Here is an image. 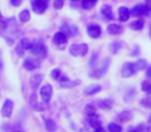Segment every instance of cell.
Listing matches in <instances>:
<instances>
[{"label": "cell", "mask_w": 151, "mask_h": 132, "mask_svg": "<svg viewBox=\"0 0 151 132\" xmlns=\"http://www.w3.org/2000/svg\"><path fill=\"white\" fill-rule=\"evenodd\" d=\"M2 31L4 33H6V36H5L6 42L9 46H12L14 44V39H15V37L18 35V32H19V27H18V23L16 21V19H14V18L7 19L6 22H5L4 27L2 28Z\"/></svg>", "instance_id": "1"}, {"label": "cell", "mask_w": 151, "mask_h": 132, "mask_svg": "<svg viewBox=\"0 0 151 132\" xmlns=\"http://www.w3.org/2000/svg\"><path fill=\"white\" fill-rule=\"evenodd\" d=\"M29 52L33 56L40 59H46L48 56V48L47 46L42 41L31 42V46L29 48Z\"/></svg>", "instance_id": "2"}, {"label": "cell", "mask_w": 151, "mask_h": 132, "mask_svg": "<svg viewBox=\"0 0 151 132\" xmlns=\"http://www.w3.org/2000/svg\"><path fill=\"white\" fill-rule=\"evenodd\" d=\"M110 65H111V59L110 58H106L105 61L103 62L101 66L96 67L95 69H93L92 71H90V76L94 78H101L104 76H106V73L109 70Z\"/></svg>", "instance_id": "3"}, {"label": "cell", "mask_w": 151, "mask_h": 132, "mask_svg": "<svg viewBox=\"0 0 151 132\" xmlns=\"http://www.w3.org/2000/svg\"><path fill=\"white\" fill-rule=\"evenodd\" d=\"M88 49L89 48L87 44H73L68 48V52L73 57H79V56L85 57L87 53H88Z\"/></svg>", "instance_id": "4"}, {"label": "cell", "mask_w": 151, "mask_h": 132, "mask_svg": "<svg viewBox=\"0 0 151 132\" xmlns=\"http://www.w3.org/2000/svg\"><path fill=\"white\" fill-rule=\"evenodd\" d=\"M53 95V87L50 84H46L45 86H42L40 89V96L42 99V102H44L45 104H49L52 99Z\"/></svg>", "instance_id": "5"}, {"label": "cell", "mask_w": 151, "mask_h": 132, "mask_svg": "<svg viewBox=\"0 0 151 132\" xmlns=\"http://www.w3.org/2000/svg\"><path fill=\"white\" fill-rule=\"evenodd\" d=\"M50 0H32V9L36 14H44L49 6Z\"/></svg>", "instance_id": "6"}, {"label": "cell", "mask_w": 151, "mask_h": 132, "mask_svg": "<svg viewBox=\"0 0 151 132\" xmlns=\"http://www.w3.org/2000/svg\"><path fill=\"white\" fill-rule=\"evenodd\" d=\"M136 73V67H134V63L132 62H125L122 65L121 70H120V74L122 78H127L132 76Z\"/></svg>", "instance_id": "7"}, {"label": "cell", "mask_w": 151, "mask_h": 132, "mask_svg": "<svg viewBox=\"0 0 151 132\" xmlns=\"http://www.w3.org/2000/svg\"><path fill=\"white\" fill-rule=\"evenodd\" d=\"M30 46H31V41L28 38H22V39H20V41L18 42L17 46H16V53L18 54V56L20 57L24 56V53L26 51H29Z\"/></svg>", "instance_id": "8"}, {"label": "cell", "mask_w": 151, "mask_h": 132, "mask_svg": "<svg viewBox=\"0 0 151 132\" xmlns=\"http://www.w3.org/2000/svg\"><path fill=\"white\" fill-rule=\"evenodd\" d=\"M150 11L146 9V6L143 4H138L136 6H134L130 11V15L132 17L141 18V17H147V16L150 15Z\"/></svg>", "instance_id": "9"}, {"label": "cell", "mask_w": 151, "mask_h": 132, "mask_svg": "<svg viewBox=\"0 0 151 132\" xmlns=\"http://www.w3.org/2000/svg\"><path fill=\"white\" fill-rule=\"evenodd\" d=\"M13 111H14V102L11 99H6V100L3 102V105L1 107V116L4 118H11L13 115Z\"/></svg>", "instance_id": "10"}, {"label": "cell", "mask_w": 151, "mask_h": 132, "mask_svg": "<svg viewBox=\"0 0 151 132\" xmlns=\"http://www.w3.org/2000/svg\"><path fill=\"white\" fill-rule=\"evenodd\" d=\"M42 80H44V76H42V73H34L30 76L29 85H30V87H31L33 92H35V91L40 88V84L42 83Z\"/></svg>", "instance_id": "11"}, {"label": "cell", "mask_w": 151, "mask_h": 132, "mask_svg": "<svg viewBox=\"0 0 151 132\" xmlns=\"http://www.w3.org/2000/svg\"><path fill=\"white\" fill-rule=\"evenodd\" d=\"M87 34H88L89 37L93 38H99L101 35V28L97 24H89L87 26Z\"/></svg>", "instance_id": "12"}, {"label": "cell", "mask_w": 151, "mask_h": 132, "mask_svg": "<svg viewBox=\"0 0 151 132\" xmlns=\"http://www.w3.org/2000/svg\"><path fill=\"white\" fill-rule=\"evenodd\" d=\"M60 31L65 33L67 36H76L79 34V28L76 25H68V24H62L60 26Z\"/></svg>", "instance_id": "13"}, {"label": "cell", "mask_w": 151, "mask_h": 132, "mask_svg": "<svg viewBox=\"0 0 151 132\" xmlns=\"http://www.w3.org/2000/svg\"><path fill=\"white\" fill-rule=\"evenodd\" d=\"M97 106L103 111H111L114 107V100L112 98H103L97 101Z\"/></svg>", "instance_id": "14"}, {"label": "cell", "mask_w": 151, "mask_h": 132, "mask_svg": "<svg viewBox=\"0 0 151 132\" xmlns=\"http://www.w3.org/2000/svg\"><path fill=\"white\" fill-rule=\"evenodd\" d=\"M67 40H68V36L65 33H63L62 31H58L54 34L53 36V42H54L56 46H63V44H66Z\"/></svg>", "instance_id": "15"}, {"label": "cell", "mask_w": 151, "mask_h": 132, "mask_svg": "<svg viewBox=\"0 0 151 132\" xmlns=\"http://www.w3.org/2000/svg\"><path fill=\"white\" fill-rule=\"evenodd\" d=\"M132 111H123L120 113H118V116L116 117V122L119 124H123V123H127L130 120L132 119Z\"/></svg>", "instance_id": "16"}, {"label": "cell", "mask_w": 151, "mask_h": 132, "mask_svg": "<svg viewBox=\"0 0 151 132\" xmlns=\"http://www.w3.org/2000/svg\"><path fill=\"white\" fill-rule=\"evenodd\" d=\"M23 67L25 68L26 70H28V71H34V70L37 69V68L40 67V62L34 60V59L27 58L24 60Z\"/></svg>", "instance_id": "17"}, {"label": "cell", "mask_w": 151, "mask_h": 132, "mask_svg": "<svg viewBox=\"0 0 151 132\" xmlns=\"http://www.w3.org/2000/svg\"><path fill=\"white\" fill-rule=\"evenodd\" d=\"M29 102H30V105L31 107L34 109V111H45V103L42 102L40 103L37 100V96L35 95V93H32L31 96H30V99H29Z\"/></svg>", "instance_id": "18"}, {"label": "cell", "mask_w": 151, "mask_h": 132, "mask_svg": "<svg viewBox=\"0 0 151 132\" xmlns=\"http://www.w3.org/2000/svg\"><path fill=\"white\" fill-rule=\"evenodd\" d=\"M101 91V86L99 84H93L90 86L86 87L83 91V94L86 95V96H93V95L97 94Z\"/></svg>", "instance_id": "19"}, {"label": "cell", "mask_w": 151, "mask_h": 132, "mask_svg": "<svg viewBox=\"0 0 151 132\" xmlns=\"http://www.w3.org/2000/svg\"><path fill=\"white\" fill-rule=\"evenodd\" d=\"M130 17V11L126 6H120L118 9V20L120 22H126Z\"/></svg>", "instance_id": "20"}, {"label": "cell", "mask_w": 151, "mask_h": 132, "mask_svg": "<svg viewBox=\"0 0 151 132\" xmlns=\"http://www.w3.org/2000/svg\"><path fill=\"white\" fill-rule=\"evenodd\" d=\"M123 31V28L118 24H110L107 27V32L110 35H119Z\"/></svg>", "instance_id": "21"}, {"label": "cell", "mask_w": 151, "mask_h": 132, "mask_svg": "<svg viewBox=\"0 0 151 132\" xmlns=\"http://www.w3.org/2000/svg\"><path fill=\"white\" fill-rule=\"evenodd\" d=\"M85 115H86V118H93L99 116L96 111V106L93 103L86 104V106H85Z\"/></svg>", "instance_id": "22"}, {"label": "cell", "mask_w": 151, "mask_h": 132, "mask_svg": "<svg viewBox=\"0 0 151 132\" xmlns=\"http://www.w3.org/2000/svg\"><path fill=\"white\" fill-rule=\"evenodd\" d=\"M101 13L107 20H113L114 19L113 11H112V7L110 6V5H108V4L103 5L101 9Z\"/></svg>", "instance_id": "23"}, {"label": "cell", "mask_w": 151, "mask_h": 132, "mask_svg": "<svg viewBox=\"0 0 151 132\" xmlns=\"http://www.w3.org/2000/svg\"><path fill=\"white\" fill-rule=\"evenodd\" d=\"M123 41L122 40H115V41H113L111 44H110V52L112 53V54H117V53H119L120 51H121V49L123 48Z\"/></svg>", "instance_id": "24"}, {"label": "cell", "mask_w": 151, "mask_h": 132, "mask_svg": "<svg viewBox=\"0 0 151 132\" xmlns=\"http://www.w3.org/2000/svg\"><path fill=\"white\" fill-rule=\"evenodd\" d=\"M99 52L92 53V55H91V57H90V60H89V69H90V71H92L93 69L96 68L97 62H99Z\"/></svg>", "instance_id": "25"}, {"label": "cell", "mask_w": 151, "mask_h": 132, "mask_svg": "<svg viewBox=\"0 0 151 132\" xmlns=\"http://www.w3.org/2000/svg\"><path fill=\"white\" fill-rule=\"evenodd\" d=\"M45 127H46V130L48 132H56V130H57L56 123H55V121L52 119L45 120Z\"/></svg>", "instance_id": "26"}, {"label": "cell", "mask_w": 151, "mask_h": 132, "mask_svg": "<svg viewBox=\"0 0 151 132\" xmlns=\"http://www.w3.org/2000/svg\"><path fill=\"white\" fill-rule=\"evenodd\" d=\"M87 123H88L89 126H90L91 128H93V129L103 126V125H101V121L99 120V116H96V117H93V118H87Z\"/></svg>", "instance_id": "27"}, {"label": "cell", "mask_w": 151, "mask_h": 132, "mask_svg": "<svg viewBox=\"0 0 151 132\" xmlns=\"http://www.w3.org/2000/svg\"><path fill=\"white\" fill-rule=\"evenodd\" d=\"M123 128L117 122H112L108 124V132H122Z\"/></svg>", "instance_id": "28"}, {"label": "cell", "mask_w": 151, "mask_h": 132, "mask_svg": "<svg viewBox=\"0 0 151 132\" xmlns=\"http://www.w3.org/2000/svg\"><path fill=\"white\" fill-rule=\"evenodd\" d=\"M141 90L147 95H151V81L145 80L141 83Z\"/></svg>", "instance_id": "29"}, {"label": "cell", "mask_w": 151, "mask_h": 132, "mask_svg": "<svg viewBox=\"0 0 151 132\" xmlns=\"http://www.w3.org/2000/svg\"><path fill=\"white\" fill-rule=\"evenodd\" d=\"M97 3V0H82L81 5L85 11H90L93 6Z\"/></svg>", "instance_id": "30"}, {"label": "cell", "mask_w": 151, "mask_h": 132, "mask_svg": "<svg viewBox=\"0 0 151 132\" xmlns=\"http://www.w3.org/2000/svg\"><path fill=\"white\" fill-rule=\"evenodd\" d=\"M147 66H148V65H147V61L145 60V59H139V60L136 61V63H134L136 71H142V70L146 69Z\"/></svg>", "instance_id": "31"}, {"label": "cell", "mask_w": 151, "mask_h": 132, "mask_svg": "<svg viewBox=\"0 0 151 132\" xmlns=\"http://www.w3.org/2000/svg\"><path fill=\"white\" fill-rule=\"evenodd\" d=\"M130 28L136 31H140L144 28V20H137V21H134L132 24H130Z\"/></svg>", "instance_id": "32"}, {"label": "cell", "mask_w": 151, "mask_h": 132, "mask_svg": "<svg viewBox=\"0 0 151 132\" xmlns=\"http://www.w3.org/2000/svg\"><path fill=\"white\" fill-rule=\"evenodd\" d=\"M19 20L22 23H27L30 20V13L28 9H23L19 15Z\"/></svg>", "instance_id": "33"}, {"label": "cell", "mask_w": 151, "mask_h": 132, "mask_svg": "<svg viewBox=\"0 0 151 132\" xmlns=\"http://www.w3.org/2000/svg\"><path fill=\"white\" fill-rule=\"evenodd\" d=\"M140 104L143 107H145V108H151V97L150 96L143 97L140 100Z\"/></svg>", "instance_id": "34"}, {"label": "cell", "mask_w": 151, "mask_h": 132, "mask_svg": "<svg viewBox=\"0 0 151 132\" xmlns=\"http://www.w3.org/2000/svg\"><path fill=\"white\" fill-rule=\"evenodd\" d=\"M147 130V127L146 125L144 124H139L137 127H132V128H129L127 132H145Z\"/></svg>", "instance_id": "35"}, {"label": "cell", "mask_w": 151, "mask_h": 132, "mask_svg": "<svg viewBox=\"0 0 151 132\" xmlns=\"http://www.w3.org/2000/svg\"><path fill=\"white\" fill-rule=\"evenodd\" d=\"M61 76H62V71H61L59 68H55V69H53L52 71H51V78H52L53 80L57 81V82H58V80L60 78Z\"/></svg>", "instance_id": "36"}, {"label": "cell", "mask_w": 151, "mask_h": 132, "mask_svg": "<svg viewBox=\"0 0 151 132\" xmlns=\"http://www.w3.org/2000/svg\"><path fill=\"white\" fill-rule=\"evenodd\" d=\"M81 84V81H73V82H71L70 80L68 81L67 83H64V84L60 85L62 88H73V87H76L78 86V85Z\"/></svg>", "instance_id": "37"}, {"label": "cell", "mask_w": 151, "mask_h": 132, "mask_svg": "<svg viewBox=\"0 0 151 132\" xmlns=\"http://www.w3.org/2000/svg\"><path fill=\"white\" fill-rule=\"evenodd\" d=\"M53 5H54L55 9L59 11V9H62L63 5H64V0H54V3H53Z\"/></svg>", "instance_id": "38"}, {"label": "cell", "mask_w": 151, "mask_h": 132, "mask_svg": "<svg viewBox=\"0 0 151 132\" xmlns=\"http://www.w3.org/2000/svg\"><path fill=\"white\" fill-rule=\"evenodd\" d=\"M140 54H141V51H140V46H136L132 50V52H130V56L132 57H138V56H140Z\"/></svg>", "instance_id": "39"}, {"label": "cell", "mask_w": 151, "mask_h": 132, "mask_svg": "<svg viewBox=\"0 0 151 132\" xmlns=\"http://www.w3.org/2000/svg\"><path fill=\"white\" fill-rule=\"evenodd\" d=\"M5 22H6V19H5V18L1 15V13H0V29L1 30H2V28L4 27Z\"/></svg>", "instance_id": "40"}, {"label": "cell", "mask_w": 151, "mask_h": 132, "mask_svg": "<svg viewBox=\"0 0 151 132\" xmlns=\"http://www.w3.org/2000/svg\"><path fill=\"white\" fill-rule=\"evenodd\" d=\"M22 3V0H11V4L15 7H18L20 6Z\"/></svg>", "instance_id": "41"}, {"label": "cell", "mask_w": 151, "mask_h": 132, "mask_svg": "<svg viewBox=\"0 0 151 132\" xmlns=\"http://www.w3.org/2000/svg\"><path fill=\"white\" fill-rule=\"evenodd\" d=\"M144 5L146 9L151 13V0H144Z\"/></svg>", "instance_id": "42"}, {"label": "cell", "mask_w": 151, "mask_h": 132, "mask_svg": "<svg viewBox=\"0 0 151 132\" xmlns=\"http://www.w3.org/2000/svg\"><path fill=\"white\" fill-rule=\"evenodd\" d=\"M146 76L149 80H151V65H148L146 67Z\"/></svg>", "instance_id": "43"}, {"label": "cell", "mask_w": 151, "mask_h": 132, "mask_svg": "<svg viewBox=\"0 0 151 132\" xmlns=\"http://www.w3.org/2000/svg\"><path fill=\"white\" fill-rule=\"evenodd\" d=\"M93 132H107L106 131V129L103 127V126H101V127H97V128H95L94 129V131Z\"/></svg>", "instance_id": "44"}, {"label": "cell", "mask_w": 151, "mask_h": 132, "mask_svg": "<svg viewBox=\"0 0 151 132\" xmlns=\"http://www.w3.org/2000/svg\"><path fill=\"white\" fill-rule=\"evenodd\" d=\"M2 67H3V63H2V59H1V56H0V72L2 70Z\"/></svg>", "instance_id": "45"}, {"label": "cell", "mask_w": 151, "mask_h": 132, "mask_svg": "<svg viewBox=\"0 0 151 132\" xmlns=\"http://www.w3.org/2000/svg\"><path fill=\"white\" fill-rule=\"evenodd\" d=\"M148 123H149V124H150V125H151V115L149 116V118H148Z\"/></svg>", "instance_id": "46"}, {"label": "cell", "mask_w": 151, "mask_h": 132, "mask_svg": "<svg viewBox=\"0 0 151 132\" xmlns=\"http://www.w3.org/2000/svg\"><path fill=\"white\" fill-rule=\"evenodd\" d=\"M146 131H147V132H151V126H150V127H148V128H147V130H146Z\"/></svg>", "instance_id": "47"}, {"label": "cell", "mask_w": 151, "mask_h": 132, "mask_svg": "<svg viewBox=\"0 0 151 132\" xmlns=\"http://www.w3.org/2000/svg\"><path fill=\"white\" fill-rule=\"evenodd\" d=\"M149 35H150V38H151V27H150V31H149Z\"/></svg>", "instance_id": "48"}, {"label": "cell", "mask_w": 151, "mask_h": 132, "mask_svg": "<svg viewBox=\"0 0 151 132\" xmlns=\"http://www.w3.org/2000/svg\"><path fill=\"white\" fill-rule=\"evenodd\" d=\"M13 132H21V131H19V130H15V131H13Z\"/></svg>", "instance_id": "49"}, {"label": "cell", "mask_w": 151, "mask_h": 132, "mask_svg": "<svg viewBox=\"0 0 151 132\" xmlns=\"http://www.w3.org/2000/svg\"><path fill=\"white\" fill-rule=\"evenodd\" d=\"M70 1H77V0H70Z\"/></svg>", "instance_id": "50"}]
</instances>
